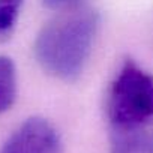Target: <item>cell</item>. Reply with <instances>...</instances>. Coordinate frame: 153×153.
<instances>
[{
	"mask_svg": "<svg viewBox=\"0 0 153 153\" xmlns=\"http://www.w3.org/2000/svg\"><path fill=\"white\" fill-rule=\"evenodd\" d=\"M81 2L83 0H42V3L47 8L57 11V12H65L74 8H78L81 6Z\"/></svg>",
	"mask_w": 153,
	"mask_h": 153,
	"instance_id": "obj_7",
	"label": "cell"
},
{
	"mask_svg": "<svg viewBox=\"0 0 153 153\" xmlns=\"http://www.w3.org/2000/svg\"><path fill=\"white\" fill-rule=\"evenodd\" d=\"M0 153H63L57 128L44 117H29L6 138Z\"/></svg>",
	"mask_w": 153,
	"mask_h": 153,
	"instance_id": "obj_3",
	"label": "cell"
},
{
	"mask_svg": "<svg viewBox=\"0 0 153 153\" xmlns=\"http://www.w3.org/2000/svg\"><path fill=\"white\" fill-rule=\"evenodd\" d=\"M104 111L113 132L149 129L153 125V74L134 59H123L108 83Z\"/></svg>",
	"mask_w": 153,
	"mask_h": 153,
	"instance_id": "obj_2",
	"label": "cell"
},
{
	"mask_svg": "<svg viewBox=\"0 0 153 153\" xmlns=\"http://www.w3.org/2000/svg\"><path fill=\"white\" fill-rule=\"evenodd\" d=\"M24 0H0V42L14 32Z\"/></svg>",
	"mask_w": 153,
	"mask_h": 153,
	"instance_id": "obj_6",
	"label": "cell"
},
{
	"mask_svg": "<svg viewBox=\"0 0 153 153\" xmlns=\"http://www.w3.org/2000/svg\"><path fill=\"white\" fill-rule=\"evenodd\" d=\"M110 153H153V131L114 132Z\"/></svg>",
	"mask_w": 153,
	"mask_h": 153,
	"instance_id": "obj_4",
	"label": "cell"
},
{
	"mask_svg": "<svg viewBox=\"0 0 153 153\" xmlns=\"http://www.w3.org/2000/svg\"><path fill=\"white\" fill-rule=\"evenodd\" d=\"M17 98V69L14 62L0 56V114L6 113Z\"/></svg>",
	"mask_w": 153,
	"mask_h": 153,
	"instance_id": "obj_5",
	"label": "cell"
},
{
	"mask_svg": "<svg viewBox=\"0 0 153 153\" xmlns=\"http://www.w3.org/2000/svg\"><path fill=\"white\" fill-rule=\"evenodd\" d=\"M99 27L101 15L93 8L78 6L60 12L35 39L33 54L38 65L57 80H76L90 59Z\"/></svg>",
	"mask_w": 153,
	"mask_h": 153,
	"instance_id": "obj_1",
	"label": "cell"
}]
</instances>
